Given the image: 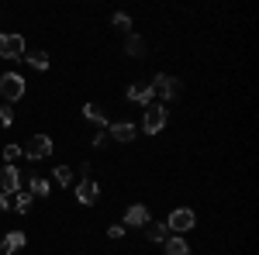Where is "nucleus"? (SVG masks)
I'll list each match as a JSON object with an SVG mask.
<instances>
[{
  "label": "nucleus",
  "instance_id": "7ed1b4c3",
  "mask_svg": "<svg viewBox=\"0 0 259 255\" xmlns=\"http://www.w3.org/2000/svg\"><path fill=\"white\" fill-rule=\"evenodd\" d=\"M149 86H152V93H159L162 100H177L180 93H183V83H180L177 76H169V73H156Z\"/></svg>",
  "mask_w": 259,
  "mask_h": 255
},
{
  "label": "nucleus",
  "instance_id": "a211bd4d",
  "mask_svg": "<svg viewBox=\"0 0 259 255\" xmlns=\"http://www.w3.org/2000/svg\"><path fill=\"white\" fill-rule=\"evenodd\" d=\"M24 59H28L31 69H38V73H45V69H49V62H52L45 52H24Z\"/></svg>",
  "mask_w": 259,
  "mask_h": 255
},
{
  "label": "nucleus",
  "instance_id": "a878e982",
  "mask_svg": "<svg viewBox=\"0 0 259 255\" xmlns=\"http://www.w3.org/2000/svg\"><path fill=\"white\" fill-rule=\"evenodd\" d=\"M14 207V196L11 193H0V211H11Z\"/></svg>",
  "mask_w": 259,
  "mask_h": 255
},
{
  "label": "nucleus",
  "instance_id": "4be33fe9",
  "mask_svg": "<svg viewBox=\"0 0 259 255\" xmlns=\"http://www.w3.org/2000/svg\"><path fill=\"white\" fill-rule=\"evenodd\" d=\"M111 24H114V28H121V31H128V28H132V18H128L124 11H118V14L111 18Z\"/></svg>",
  "mask_w": 259,
  "mask_h": 255
},
{
  "label": "nucleus",
  "instance_id": "9d476101",
  "mask_svg": "<svg viewBox=\"0 0 259 255\" xmlns=\"http://www.w3.org/2000/svg\"><path fill=\"white\" fill-rule=\"evenodd\" d=\"M135 131H139V128H135L132 121H114V124L107 128V138H111V141H132Z\"/></svg>",
  "mask_w": 259,
  "mask_h": 255
},
{
  "label": "nucleus",
  "instance_id": "412c9836",
  "mask_svg": "<svg viewBox=\"0 0 259 255\" xmlns=\"http://www.w3.org/2000/svg\"><path fill=\"white\" fill-rule=\"evenodd\" d=\"M21 156H24V152H21L18 145H7V148H4V162H7V166H14Z\"/></svg>",
  "mask_w": 259,
  "mask_h": 255
},
{
  "label": "nucleus",
  "instance_id": "dca6fc26",
  "mask_svg": "<svg viewBox=\"0 0 259 255\" xmlns=\"http://www.w3.org/2000/svg\"><path fill=\"white\" fill-rule=\"evenodd\" d=\"M24 245H28V238H24V231H11V235H4V252H7V255L21 252Z\"/></svg>",
  "mask_w": 259,
  "mask_h": 255
},
{
  "label": "nucleus",
  "instance_id": "f8f14e48",
  "mask_svg": "<svg viewBox=\"0 0 259 255\" xmlns=\"http://www.w3.org/2000/svg\"><path fill=\"white\" fill-rule=\"evenodd\" d=\"M124 56H128V59H142V56H145V38L135 35V31H128V38H124Z\"/></svg>",
  "mask_w": 259,
  "mask_h": 255
},
{
  "label": "nucleus",
  "instance_id": "20e7f679",
  "mask_svg": "<svg viewBox=\"0 0 259 255\" xmlns=\"http://www.w3.org/2000/svg\"><path fill=\"white\" fill-rule=\"evenodd\" d=\"M28 45H24V35L18 31H4L0 35V59H24Z\"/></svg>",
  "mask_w": 259,
  "mask_h": 255
},
{
  "label": "nucleus",
  "instance_id": "aec40b11",
  "mask_svg": "<svg viewBox=\"0 0 259 255\" xmlns=\"http://www.w3.org/2000/svg\"><path fill=\"white\" fill-rule=\"evenodd\" d=\"M52 176H56L59 186H73V169H69V166H56V173H52Z\"/></svg>",
  "mask_w": 259,
  "mask_h": 255
},
{
  "label": "nucleus",
  "instance_id": "2eb2a0df",
  "mask_svg": "<svg viewBox=\"0 0 259 255\" xmlns=\"http://www.w3.org/2000/svg\"><path fill=\"white\" fill-rule=\"evenodd\" d=\"M28 193H31V196H49V193H52V186H49V179H45V176L31 173V176H28Z\"/></svg>",
  "mask_w": 259,
  "mask_h": 255
},
{
  "label": "nucleus",
  "instance_id": "f03ea898",
  "mask_svg": "<svg viewBox=\"0 0 259 255\" xmlns=\"http://www.w3.org/2000/svg\"><path fill=\"white\" fill-rule=\"evenodd\" d=\"M166 121H169V111H166L162 104H149V107H145V118H142V131L156 138L162 128H166Z\"/></svg>",
  "mask_w": 259,
  "mask_h": 255
},
{
  "label": "nucleus",
  "instance_id": "5701e85b",
  "mask_svg": "<svg viewBox=\"0 0 259 255\" xmlns=\"http://www.w3.org/2000/svg\"><path fill=\"white\" fill-rule=\"evenodd\" d=\"M0 124H4V128H11V124H14V111H11L7 104H0Z\"/></svg>",
  "mask_w": 259,
  "mask_h": 255
},
{
  "label": "nucleus",
  "instance_id": "393cba45",
  "mask_svg": "<svg viewBox=\"0 0 259 255\" xmlns=\"http://www.w3.org/2000/svg\"><path fill=\"white\" fill-rule=\"evenodd\" d=\"M107 141H111V138H107V131H97V135L90 138V145H94V148H104Z\"/></svg>",
  "mask_w": 259,
  "mask_h": 255
},
{
  "label": "nucleus",
  "instance_id": "0eeeda50",
  "mask_svg": "<svg viewBox=\"0 0 259 255\" xmlns=\"http://www.w3.org/2000/svg\"><path fill=\"white\" fill-rule=\"evenodd\" d=\"M52 148H56V145H52V138H49V135H35L24 148H21V152H24L28 159H35V162H41V159L52 156Z\"/></svg>",
  "mask_w": 259,
  "mask_h": 255
},
{
  "label": "nucleus",
  "instance_id": "f3484780",
  "mask_svg": "<svg viewBox=\"0 0 259 255\" xmlns=\"http://www.w3.org/2000/svg\"><path fill=\"white\" fill-rule=\"evenodd\" d=\"M83 118L90 121V124H100V131H104V124H107L104 107H100V104H83Z\"/></svg>",
  "mask_w": 259,
  "mask_h": 255
},
{
  "label": "nucleus",
  "instance_id": "b1692460",
  "mask_svg": "<svg viewBox=\"0 0 259 255\" xmlns=\"http://www.w3.org/2000/svg\"><path fill=\"white\" fill-rule=\"evenodd\" d=\"M107 238H111V241H121V238H124V224H111V228H107Z\"/></svg>",
  "mask_w": 259,
  "mask_h": 255
},
{
  "label": "nucleus",
  "instance_id": "39448f33",
  "mask_svg": "<svg viewBox=\"0 0 259 255\" xmlns=\"http://www.w3.org/2000/svg\"><path fill=\"white\" fill-rule=\"evenodd\" d=\"M24 90H28L24 76H18V73H4V76H0V97L7 100V104L21 100V97H24Z\"/></svg>",
  "mask_w": 259,
  "mask_h": 255
},
{
  "label": "nucleus",
  "instance_id": "4468645a",
  "mask_svg": "<svg viewBox=\"0 0 259 255\" xmlns=\"http://www.w3.org/2000/svg\"><path fill=\"white\" fill-rule=\"evenodd\" d=\"M162 252L166 255H190V245L183 241V235H169L162 241Z\"/></svg>",
  "mask_w": 259,
  "mask_h": 255
},
{
  "label": "nucleus",
  "instance_id": "f257e3e1",
  "mask_svg": "<svg viewBox=\"0 0 259 255\" xmlns=\"http://www.w3.org/2000/svg\"><path fill=\"white\" fill-rule=\"evenodd\" d=\"M162 224H166L169 235H187V231L197 224V214H194L190 207H177V211H169V217H166Z\"/></svg>",
  "mask_w": 259,
  "mask_h": 255
},
{
  "label": "nucleus",
  "instance_id": "6e6552de",
  "mask_svg": "<svg viewBox=\"0 0 259 255\" xmlns=\"http://www.w3.org/2000/svg\"><path fill=\"white\" fill-rule=\"evenodd\" d=\"M21 183H24V176H21V169L18 166H4L0 169V193H18L21 190Z\"/></svg>",
  "mask_w": 259,
  "mask_h": 255
},
{
  "label": "nucleus",
  "instance_id": "6ab92c4d",
  "mask_svg": "<svg viewBox=\"0 0 259 255\" xmlns=\"http://www.w3.org/2000/svg\"><path fill=\"white\" fill-rule=\"evenodd\" d=\"M31 200H35V196L24 193V190H18V193H14V207H18V214H28V211H31Z\"/></svg>",
  "mask_w": 259,
  "mask_h": 255
},
{
  "label": "nucleus",
  "instance_id": "423d86ee",
  "mask_svg": "<svg viewBox=\"0 0 259 255\" xmlns=\"http://www.w3.org/2000/svg\"><path fill=\"white\" fill-rule=\"evenodd\" d=\"M73 193H76V200H80L83 207H94V203H100V183L97 179H80L76 186H73Z\"/></svg>",
  "mask_w": 259,
  "mask_h": 255
},
{
  "label": "nucleus",
  "instance_id": "1a4fd4ad",
  "mask_svg": "<svg viewBox=\"0 0 259 255\" xmlns=\"http://www.w3.org/2000/svg\"><path fill=\"white\" fill-rule=\"evenodd\" d=\"M149 221H152V214H149L145 203H132V207L124 211V228H145Z\"/></svg>",
  "mask_w": 259,
  "mask_h": 255
},
{
  "label": "nucleus",
  "instance_id": "ddd939ff",
  "mask_svg": "<svg viewBox=\"0 0 259 255\" xmlns=\"http://www.w3.org/2000/svg\"><path fill=\"white\" fill-rule=\"evenodd\" d=\"M142 231H145V238H149L152 245H162V241L169 238V231H166V224H162V221H149Z\"/></svg>",
  "mask_w": 259,
  "mask_h": 255
},
{
  "label": "nucleus",
  "instance_id": "9b49d317",
  "mask_svg": "<svg viewBox=\"0 0 259 255\" xmlns=\"http://www.w3.org/2000/svg\"><path fill=\"white\" fill-rule=\"evenodd\" d=\"M152 97H156V93H152V86H149V83H135V86H128V100H132V104H139V107H149Z\"/></svg>",
  "mask_w": 259,
  "mask_h": 255
}]
</instances>
